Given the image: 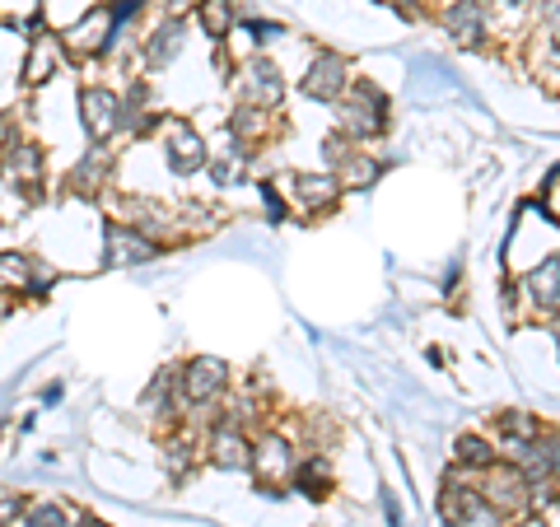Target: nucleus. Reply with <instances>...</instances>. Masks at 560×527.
Listing matches in <instances>:
<instances>
[{
	"label": "nucleus",
	"mask_w": 560,
	"mask_h": 527,
	"mask_svg": "<svg viewBox=\"0 0 560 527\" xmlns=\"http://www.w3.org/2000/svg\"><path fill=\"white\" fill-rule=\"evenodd\" d=\"M113 178H117V154L108 145H90L75 164H70L66 187L75 191V197H103V191L113 187Z\"/></svg>",
	"instance_id": "f3484780"
},
{
	"label": "nucleus",
	"mask_w": 560,
	"mask_h": 527,
	"mask_svg": "<svg viewBox=\"0 0 560 527\" xmlns=\"http://www.w3.org/2000/svg\"><path fill=\"white\" fill-rule=\"evenodd\" d=\"M183 407V393H178V368H160V374L150 378L145 397H140V415L145 420H168L173 425V411Z\"/></svg>",
	"instance_id": "412c9836"
},
{
	"label": "nucleus",
	"mask_w": 560,
	"mask_h": 527,
	"mask_svg": "<svg viewBox=\"0 0 560 527\" xmlns=\"http://www.w3.org/2000/svg\"><path fill=\"white\" fill-rule=\"evenodd\" d=\"M374 5L401 14V20H420V14H425V0H374Z\"/></svg>",
	"instance_id": "473e14b6"
},
{
	"label": "nucleus",
	"mask_w": 560,
	"mask_h": 527,
	"mask_svg": "<svg viewBox=\"0 0 560 527\" xmlns=\"http://www.w3.org/2000/svg\"><path fill=\"white\" fill-rule=\"evenodd\" d=\"M80 127L90 145H113L117 136H127V103L113 84H84L80 90Z\"/></svg>",
	"instance_id": "423d86ee"
},
{
	"label": "nucleus",
	"mask_w": 560,
	"mask_h": 527,
	"mask_svg": "<svg viewBox=\"0 0 560 527\" xmlns=\"http://www.w3.org/2000/svg\"><path fill=\"white\" fill-rule=\"evenodd\" d=\"M121 33H127V28H121L113 20V10L98 0L94 10H84L80 20L61 33V47H66L70 61H108L117 51V43H121Z\"/></svg>",
	"instance_id": "7ed1b4c3"
},
{
	"label": "nucleus",
	"mask_w": 560,
	"mask_h": 527,
	"mask_svg": "<svg viewBox=\"0 0 560 527\" xmlns=\"http://www.w3.org/2000/svg\"><path fill=\"white\" fill-rule=\"evenodd\" d=\"M290 485H300L308 500H327L331 495V467H327L323 453H308V458L300 453V467H294Z\"/></svg>",
	"instance_id": "393cba45"
},
{
	"label": "nucleus",
	"mask_w": 560,
	"mask_h": 527,
	"mask_svg": "<svg viewBox=\"0 0 560 527\" xmlns=\"http://www.w3.org/2000/svg\"><path fill=\"white\" fill-rule=\"evenodd\" d=\"M201 458L215 471H253V434L234 425V420H210V430L201 438Z\"/></svg>",
	"instance_id": "f8f14e48"
},
{
	"label": "nucleus",
	"mask_w": 560,
	"mask_h": 527,
	"mask_svg": "<svg viewBox=\"0 0 560 527\" xmlns=\"http://www.w3.org/2000/svg\"><path fill=\"white\" fill-rule=\"evenodd\" d=\"M24 508H28V500H24V495H5V500H0V527L24 523Z\"/></svg>",
	"instance_id": "2f4dec72"
},
{
	"label": "nucleus",
	"mask_w": 560,
	"mask_h": 527,
	"mask_svg": "<svg viewBox=\"0 0 560 527\" xmlns=\"http://www.w3.org/2000/svg\"><path fill=\"white\" fill-rule=\"evenodd\" d=\"M276 131V113H261V108H238L230 113V121H224V136H234V140H243V145H261V140H267Z\"/></svg>",
	"instance_id": "5701e85b"
},
{
	"label": "nucleus",
	"mask_w": 560,
	"mask_h": 527,
	"mask_svg": "<svg viewBox=\"0 0 560 527\" xmlns=\"http://www.w3.org/2000/svg\"><path fill=\"white\" fill-rule=\"evenodd\" d=\"M537 5H541V10H547V14H551V20H560V0H537Z\"/></svg>",
	"instance_id": "c9c22d12"
},
{
	"label": "nucleus",
	"mask_w": 560,
	"mask_h": 527,
	"mask_svg": "<svg viewBox=\"0 0 560 527\" xmlns=\"http://www.w3.org/2000/svg\"><path fill=\"white\" fill-rule=\"evenodd\" d=\"M61 57H66L61 33H38V38H28V51H24V84L28 90H43V84L57 75Z\"/></svg>",
	"instance_id": "6ab92c4d"
},
{
	"label": "nucleus",
	"mask_w": 560,
	"mask_h": 527,
	"mask_svg": "<svg viewBox=\"0 0 560 527\" xmlns=\"http://www.w3.org/2000/svg\"><path fill=\"white\" fill-rule=\"evenodd\" d=\"M350 80H355V66H350V57H341V51L331 47H318L313 51V61L304 66L300 75V94L308 103H327V108H337V103L346 98Z\"/></svg>",
	"instance_id": "0eeeda50"
},
{
	"label": "nucleus",
	"mask_w": 560,
	"mask_h": 527,
	"mask_svg": "<svg viewBox=\"0 0 560 527\" xmlns=\"http://www.w3.org/2000/svg\"><path fill=\"white\" fill-rule=\"evenodd\" d=\"M0 183L5 187H24V191H38L47 183V154L38 140H10L0 150Z\"/></svg>",
	"instance_id": "dca6fc26"
},
{
	"label": "nucleus",
	"mask_w": 560,
	"mask_h": 527,
	"mask_svg": "<svg viewBox=\"0 0 560 527\" xmlns=\"http://www.w3.org/2000/svg\"><path fill=\"white\" fill-rule=\"evenodd\" d=\"M514 285H518V304L528 308L533 318H547V323L560 318V253L533 261Z\"/></svg>",
	"instance_id": "ddd939ff"
},
{
	"label": "nucleus",
	"mask_w": 560,
	"mask_h": 527,
	"mask_svg": "<svg viewBox=\"0 0 560 527\" xmlns=\"http://www.w3.org/2000/svg\"><path fill=\"white\" fill-rule=\"evenodd\" d=\"M393 127V98L378 80L355 75L350 80L346 98L337 103V131L350 136L355 145H370V140H383Z\"/></svg>",
	"instance_id": "f257e3e1"
},
{
	"label": "nucleus",
	"mask_w": 560,
	"mask_h": 527,
	"mask_svg": "<svg viewBox=\"0 0 560 527\" xmlns=\"http://www.w3.org/2000/svg\"><path fill=\"white\" fill-rule=\"evenodd\" d=\"M294 467H300V444H294L290 434H280V430L253 434V471L248 477L257 485H267V495H276V485L285 490V481L294 477Z\"/></svg>",
	"instance_id": "6e6552de"
},
{
	"label": "nucleus",
	"mask_w": 560,
	"mask_h": 527,
	"mask_svg": "<svg viewBox=\"0 0 560 527\" xmlns=\"http://www.w3.org/2000/svg\"><path fill=\"white\" fill-rule=\"evenodd\" d=\"M477 490H481V500L495 504L504 518H518V514H528V508H533L528 471H523L518 462H510V458H500L495 467L486 471V477H477Z\"/></svg>",
	"instance_id": "9b49d317"
},
{
	"label": "nucleus",
	"mask_w": 560,
	"mask_h": 527,
	"mask_svg": "<svg viewBox=\"0 0 560 527\" xmlns=\"http://www.w3.org/2000/svg\"><path fill=\"white\" fill-rule=\"evenodd\" d=\"M528 70L541 80V84H551V90H560V38H537L528 43Z\"/></svg>",
	"instance_id": "a878e982"
},
{
	"label": "nucleus",
	"mask_w": 560,
	"mask_h": 527,
	"mask_svg": "<svg viewBox=\"0 0 560 527\" xmlns=\"http://www.w3.org/2000/svg\"><path fill=\"white\" fill-rule=\"evenodd\" d=\"M434 24L444 28L448 43H458L467 51H486L490 38H495V20L486 14L481 0H440V10H434Z\"/></svg>",
	"instance_id": "9d476101"
},
{
	"label": "nucleus",
	"mask_w": 560,
	"mask_h": 527,
	"mask_svg": "<svg viewBox=\"0 0 560 527\" xmlns=\"http://www.w3.org/2000/svg\"><path fill=\"white\" fill-rule=\"evenodd\" d=\"M164 257V243L136 230L131 220H108L103 224V267L127 271V267H150V261Z\"/></svg>",
	"instance_id": "1a4fd4ad"
},
{
	"label": "nucleus",
	"mask_w": 560,
	"mask_h": 527,
	"mask_svg": "<svg viewBox=\"0 0 560 527\" xmlns=\"http://www.w3.org/2000/svg\"><path fill=\"white\" fill-rule=\"evenodd\" d=\"M230 388H234V368L220 355H191L178 364V393H183V407L191 411L220 407L230 397Z\"/></svg>",
	"instance_id": "39448f33"
},
{
	"label": "nucleus",
	"mask_w": 560,
	"mask_h": 527,
	"mask_svg": "<svg viewBox=\"0 0 560 527\" xmlns=\"http://www.w3.org/2000/svg\"><path fill=\"white\" fill-rule=\"evenodd\" d=\"M481 5H486L490 20H495V14H523V10L533 5V0H481Z\"/></svg>",
	"instance_id": "72a5a7b5"
},
{
	"label": "nucleus",
	"mask_w": 560,
	"mask_h": 527,
	"mask_svg": "<svg viewBox=\"0 0 560 527\" xmlns=\"http://www.w3.org/2000/svg\"><path fill=\"white\" fill-rule=\"evenodd\" d=\"M425 5H430V0H425Z\"/></svg>",
	"instance_id": "58836bf2"
},
{
	"label": "nucleus",
	"mask_w": 560,
	"mask_h": 527,
	"mask_svg": "<svg viewBox=\"0 0 560 527\" xmlns=\"http://www.w3.org/2000/svg\"><path fill=\"white\" fill-rule=\"evenodd\" d=\"M285 187H290V201L300 215H331L346 197V187L337 183L331 168H300L285 178Z\"/></svg>",
	"instance_id": "4468645a"
},
{
	"label": "nucleus",
	"mask_w": 560,
	"mask_h": 527,
	"mask_svg": "<svg viewBox=\"0 0 560 527\" xmlns=\"http://www.w3.org/2000/svg\"><path fill=\"white\" fill-rule=\"evenodd\" d=\"M500 462V448H495V438H486V434H458L453 438V467L467 471L471 481L486 477L490 467Z\"/></svg>",
	"instance_id": "4be33fe9"
},
{
	"label": "nucleus",
	"mask_w": 560,
	"mask_h": 527,
	"mask_svg": "<svg viewBox=\"0 0 560 527\" xmlns=\"http://www.w3.org/2000/svg\"><path fill=\"white\" fill-rule=\"evenodd\" d=\"M234 98L243 108H261V113H280V103H285V75H280V61H271L267 51H253V57H243L234 66Z\"/></svg>",
	"instance_id": "20e7f679"
},
{
	"label": "nucleus",
	"mask_w": 560,
	"mask_h": 527,
	"mask_svg": "<svg viewBox=\"0 0 560 527\" xmlns=\"http://www.w3.org/2000/svg\"><path fill=\"white\" fill-rule=\"evenodd\" d=\"M238 28H243V33H253L257 51H267L271 43L285 38V24H271V20H248V14H243V24H238Z\"/></svg>",
	"instance_id": "cd10ccee"
},
{
	"label": "nucleus",
	"mask_w": 560,
	"mask_h": 527,
	"mask_svg": "<svg viewBox=\"0 0 560 527\" xmlns=\"http://www.w3.org/2000/svg\"><path fill=\"white\" fill-rule=\"evenodd\" d=\"M103 5L113 10V20L127 28V24H136L140 20V10H145V0H103Z\"/></svg>",
	"instance_id": "c756f323"
},
{
	"label": "nucleus",
	"mask_w": 560,
	"mask_h": 527,
	"mask_svg": "<svg viewBox=\"0 0 560 527\" xmlns=\"http://www.w3.org/2000/svg\"><path fill=\"white\" fill-rule=\"evenodd\" d=\"M5 313H10V304H5V294H0V323H5Z\"/></svg>",
	"instance_id": "4c0bfd02"
},
{
	"label": "nucleus",
	"mask_w": 560,
	"mask_h": 527,
	"mask_svg": "<svg viewBox=\"0 0 560 527\" xmlns=\"http://www.w3.org/2000/svg\"><path fill=\"white\" fill-rule=\"evenodd\" d=\"M24 527H75L70 523V508L57 500H38L24 508Z\"/></svg>",
	"instance_id": "bb28decb"
},
{
	"label": "nucleus",
	"mask_w": 560,
	"mask_h": 527,
	"mask_svg": "<svg viewBox=\"0 0 560 527\" xmlns=\"http://www.w3.org/2000/svg\"><path fill=\"white\" fill-rule=\"evenodd\" d=\"M510 527H551V523H547V514H537V508H528V514L510 518Z\"/></svg>",
	"instance_id": "f704fd0d"
},
{
	"label": "nucleus",
	"mask_w": 560,
	"mask_h": 527,
	"mask_svg": "<svg viewBox=\"0 0 560 527\" xmlns=\"http://www.w3.org/2000/svg\"><path fill=\"white\" fill-rule=\"evenodd\" d=\"M154 136H160V154H164L173 178H197V173H206L210 145H206V136L197 131V121H187L183 113H164Z\"/></svg>",
	"instance_id": "f03ea898"
},
{
	"label": "nucleus",
	"mask_w": 560,
	"mask_h": 527,
	"mask_svg": "<svg viewBox=\"0 0 560 527\" xmlns=\"http://www.w3.org/2000/svg\"><path fill=\"white\" fill-rule=\"evenodd\" d=\"M257 191H261V201H267V215H271V224H285L290 206L276 197V183H257Z\"/></svg>",
	"instance_id": "7c9ffc66"
},
{
	"label": "nucleus",
	"mask_w": 560,
	"mask_h": 527,
	"mask_svg": "<svg viewBox=\"0 0 560 527\" xmlns=\"http://www.w3.org/2000/svg\"><path fill=\"white\" fill-rule=\"evenodd\" d=\"M187 38H191V20L187 14H160L154 28L140 38V66L145 70H168L173 61L187 51Z\"/></svg>",
	"instance_id": "2eb2a0df"
},
{
	"label": "nucleus",
	"mask_w": 560,
	"mask_h": 527,
	"mask_svg": "<svg viewBox=\"0 0 560 527\" xmlns=\"http://www.w3.org/2000/svg\"><path fill=\"white\" fill-rule=\"evenodd\" d=\"M33 276H38V257L28 253H0V294H24L33 290Z\"/></svg>",
	"instance_id": "b1692460"
},
{
	"label": "nucleus",
	"mask_w": 560,
	"mask_h": 527,
	"mask_svg": "<svg viewBox=\"0 0 560 527\" xmlns=\"http://www.w3.org/2000/svg\"><path fill=\"white\" fill-rule=\"evenodd\" d=\"M541 448H547V471L560 485V425H541Z\"/></svg>",
	"instance_id": "c85d7f7f"
},
{
	"label": "nucleus",
	"mask_w": 560,
	"mask_h": 527,
	"mask_svg": "<svg viewBox=\"0 0 560 527\" xmlns=\"http://www.w3.org/2000/svg\"><path fill=\"white\" fill-rule=\"evenodd\" d=\"M537 434H541V420H537L533 411H523V407L495 411V448H500V458H510V462H514Z\"/></svg>",
	"instance_id": "a211bd4d"
},
{
	"label": "nucleus",
	"mask_w": 560,
	"mask_h": 527,
	"mask_svg": "<svg viewBox=\"0 0 560 527\" xmlns=\"http://www.w3.org/2000/svg\"><path fill=\"white\" fill-rule=\"evenodd\" d=\"M551 341H556V355H560V318L551 323Z\"/></svg>",
	"instance_id": "e433bc0d"
},
{
	"label": "nucleus",
	"mask_w": 560,
	"mask_h": 527,
	"mask_svg": "<svg viewBox=\"0 0 560 527\" xmlns=\"http://www.w3.org/2000/svg\"><path fill=\"white\" fill-rule=\"evenodd\" d=\"M191 20L206 28L210 43L224 47L238 33V24H243V5H238V0H201V5L191 10Z\"/></svg>",
	"instance_id": "aec40b11"
}]
</instances>
